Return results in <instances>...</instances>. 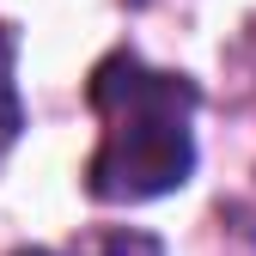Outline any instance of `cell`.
Listing matches in <instances>:
<instances>
[{
  "label": "cell",
  "instance_id": "obj_1",
  "mask_svg": "<svg viewBox=\"0 0 256 256\" xmlns=\"http://www.w3.org/2000/svg\"><path fill=\"white\" fill-rule=\"evenodd\" d=\"M86 104L98 110L104 134L86 158L92 202H158L196 177V110L202 86L189 74L146 68L134 49H110L86 80Z\"/></svg>",
  "mask_w": 256,
  "mask_h": 256
},
{
  "label": "cell",
  "instance_id": "obj_2",
  "mask_svg": "<svg viewBox=\"0 0 256 256\" xmlns=\"http://www.w3.org/2000/svg\"><path fill=\"white\" fill-rule=\"evenodd\" d=\"M12 68H18V30H12V24H0V158L12 152L18 128H24V98H18Z\"/></svg>",
  "mask_w": 256,
  "mask_h": 256
},
{
  "label": "cell",
  "instance_id": "obj_3",
  "mask_svg": "<svg viewBox=\"0 0 256 256\" xmlns=\"http://www.w3.org/2000/svg\"><path fill=\"white\" fill-rule=\"evenodd\" d=\"M68 256H165V244H158L152 232H134V226H116V232H98V238L74 244Z\"/></svg>",
  "mask_w": 256,
  "mask_h": 256
},
{
  "label": "cell",
  "instance_id": "obj_4",
  "mask_svg": "<svg viewBox=\"0 0 256 256\" xmlns=\"http://www.w3.org/2000/svg\"><path fill=\"white\" fill-rule=\"evenodd\" d=\"M12 256H61V250H12Z\"/></svg>",
  "mask_w": 256,
  "mask_h": 256
}]
</instances>
